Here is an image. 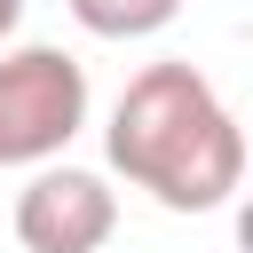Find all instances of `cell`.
Segmentation results:
<instances>
[{"label": "cell", "instance_id": "cell-1", "mask_svg": "<svg viewBox=\"0 0 253 253\" xmlns=\"http://www.w3.org/2000/svg\"><path fill=\"white\" fill-rule=\"evenodd\" d=\"M103 158L166 213H213L245 190V134L198 63H142L111 103Z\"/></svg>", "mask_w": 253, "mask_h": 253}, {"label": "cell", "instance_id": "cell-2", "mask_svg": "<svg viewBox=\"0 0 253 253\" xmlns=\"http://www.w3.org/2000/svg\"><path fill=\"white\" fill-rule=\"evenodd\" d=\"M87 126V71L79 55L32 40L0 47V166H55Z\"/></svg>", "mask_w": 253, "mask_h": 253}, {"label": "cell", "instance_id": "cell-3", "mask_svg": "<svg viewBox=\"0 0 253 253\" xmlns=\"http://www.w3.org/2000/svg\"><path fill=\"white\" fill-rule=\"evenodd\" d=\"M119 229V190L95 166H32L16 190V245L24 253H103Z\"/></svg>", "mask_w": 253, "mask_h": 253}, {"label": "cell", "instance_id": "cell-4", "mask_svg": "<svg viewBox=\"0 0 253 253\" xmlns=\"http://www.w3.org/2000/svg\"><path fill=\"white\" fill-rule=\"evenodd\" d=\"M63 8L95 40H150V32H166L182 16V0H63Z\"/></svg>", "mask_w": 253, "mask_h": 253}, {"label": "cell", "instance_id": "cell-5", "mask_svg": "<svg viewBox=\"0 0 253 253\" xmlns=\"http://www.w3.org/2000/svg\"><path fill=\"white\" fill-rule=\"evenodd\" d=\"M237 253H253V190H245V206H237Z\"/></svg>", "mask_w": 253, "mask_h": 253}, {"label": "cell", "instance_id": "cell-6", "mask_svg": "<svg viewBox=\"0 0 253 253\" xmlns=\"http://www.w3.org/2000/svg\"><path fill=\"white\" fill-rule=\"evenodd\" d=\"M16 24H24V0H0V40H8Z\"/></svg>", "mask_w": 253, "mask_h": 253}]
</instances>
